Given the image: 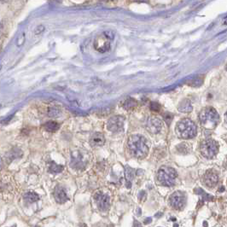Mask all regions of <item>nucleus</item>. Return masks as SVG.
Here are the masks:
<instances>
[{
    "instance_id": "f257e3e1",
    "label": "nucleus",
    "mask_w": 227,
    "mask_h": 227,
    "mask_svg": "<svg viewBox=\"0 0 227 227\" xmlns=\"http://www.w3.org/2000/svg\"><path fill=\"white\" fill-rule=\"evenodd\" d=\"M128 149L130 153L136 158L142 159L148 155L149 148L146 139L141 135H133L128 139Z\"/></svg>"
},
{
    "instance_id": "f03ea898",
    "label": "nucleus",
    "mask_w": 227,
    "mask_h": 227,
    "mask_svg": "<svg viewBox=\"0 0 227 227\" xmlns=\"http://www.w3.org/2000/svg\"><path fill=\"white\" fill-rule=\"evenodd\" d=\"M176 133L183 139H190L196 137L197 133L196 124L189 119H183L176 125Z\"/></svg>"
},
{
    "instance_id": "7ed1b4c3",
    "label": "nucleus",
    "mask_w": 227,
    "mask_h": 227,
    "mask_svg": "<svg viewBox=\"0 0 227 227\" xmlns=\"http://www.w3.org/2000/svg\"><path fill=\"white\" fill-rule=\"evenodd\" d=\"M199 119L206 129H214L219 122V115L214 108H206L200 113Z\"/></svg>"
},
{
    "instance_id": "20e7f679",
    "label": "nucleus",
    "mask_w": 227,
    "mask_h": 227,
    "mask_svg": "<svg viewBox=\"0 0 227 227\" xmlns=\"http://www.w3.org/2000/svg\"><path fill=\"white\" fill-rule=\"evenodd\" d=\"M178 176L176 170L170 167H162L158 171L157 181L162 186H174Z\"/></svg>"
},
{
    "instance_id": "39448f33",
    "label": "nucleus",
    "mask_w": 227,
    "mask_h": 227,
    "mask_svg": "<svg viewBox=\"0 0 227 227\" xmlns=\"http://www.w3.org/2000/svg\"><path fill=\"white\" fill-rule=\"evenodd\" d=\"M200 151L205 158L212 159L217 155L219 151V145L214 140L208 139L202 143V144L200 146Z\"/></svg>"
},
{
    "instance_id": "423d86ee",
    "label": "nucleus",
    "mask_w": 227,
    "mask_h": 227,
    "mask_svg": "<svg viewBox=\"0 0 227 227\" xmlns=\"http://www.w3.org/2000/svg\"><path fill=\"white\" fill-rule=\"evenodd\" d=\"M169 203L176 210H182L186 203L185 195L181 191H176L172 194L169 198Z\"/></svg>"
},
{
    "instance_id": "0eeeda50",
    "label": "nucleus",
    "mask_w": 227,
    "mask_h": 227,
    "mask_svg": "<svg viewBox=\"0 0 227 227\" xmlns=\"http://www.w3.org/2000/svg\"><path fill=\"white\" fill-rule=\"evenodd\" d=\"M125 118L120 115L111 117L107 123V128L112 133H120L123 130Z\"/></svg>"
},
{
    "instance_id": "6e6552de",
    "label": "nucleus",
    "mask_w": 227,
    "mask_h": 227,
    "mask_svg": "<svg viewBox=\"0 0 227 227\" xmlns=\"http://www.w3.org/2000/svg\"><path fill=\"white\" fill-rule=\"evenodd\" d=\"M110 40L111 39L108 38L107 36L105 35V33H103V34L98 36V38L95 39V49L98 51H99V52H101V53L106 52L110 48Z\"/></svg>"
},
{
    "instance_id": "1a4fd4ad",
    "label": "nucleus",
    "mask_w": 227,
    "mask_h": 227,
    "mask_svg": "<svg viewBox=\"0 0 227 227\" xmlns=\"http://www.w3.org/2000/svg\"><path fill=\"white\" fill-rule=\"evenodd\" d=\"M94 200L101 211H107L109 208L110 199L107 194H103L102 191H98L95 194Z\"/></svg>"
},
{
    "instance_id": "9d476101",
    "label": "nucleus",
    "mask_w": 227,
    "mask_h": 227,
    "mask_svg": "<svg viewBox=\"0 0 227 227\" xmlns=\"http://www.w3.org/2000/svg\"><path fill=\"white\" fill-rule=\"evenodd\" d=\"M146 128L152 134H156L162 128V121L157 117H149L146 122Z\"/></svg>"
},
{
    "instance_id": "9b49d317",
    "label": "nucleus",
    "mask_w": 227,
    "mask_h": 227,
    "mask_svg": "<svg viewBox=\"0 0 227 227\" xmlns=\"http://www.w3.org/2000/svg\"><path fill=\"white\" fill-rule=\"evenodd\" d=\"M85 165H86V161L82 152H74V155H72L71 166L76 169H83Z\"/></svg>"
},
{
    "instance_id": "f8f14e48",
    "label": "nucleus",
    "mask_w": 227,
    "mask_h": 227,
    "mask_svg": "<svg viewBox=\"0 0 227 227\" xmlns=\"http://www.w3.org/2000/svg\"><path fill=\"white\" fill-rule=\"evenodd\" d=\"M203 180H204V183L208 187L214 188L217 185L218 182H219V176L214 171H208L203 177Z\"/></svg>"
},
{
    "instance_id": "ddd939ff",
    "label": "nucleus",
    "mask_w": 227,
    "mask_h": 227,
    "mask_svg": "<svg viewBox=\"0 0 227 227\" xmlns=\"http://www.w3.org/2000/svg\"><path fill=\"white\" fill-rule=\"evenodd\" d=\"M54 196H55V199H56L57 202L60 203V204L65 203L68 200V197L67 196L65 190L61 186H57L56 187L55 192H54Z\"/></svg>"
},
{
    "instance_id": "4468645a",
    "label": "nucleus",
    "mask_w": 227,
    "mask_h": 227,
    "mask_svg": "<svg viewBox=\"0 0 227 227\" xmlns=\"http://www.w3.org/2000/svg\"><path fill=\"white\" fill-rule=\"evenodd\" d=\"M104 143H105V138L103 134L100 133H94L90 138V144L92 147H100L104 144Z\"/></svg>"
},
{
    "instance_id": "2eb2a0df",
    "label": "nucleus",
    "mask_w": 227,
    "mask_h": 227,
    "mask_svg": "<svg viewBox=\"0 0 227 227\" xmlns=\"http://www.w3.org/2000/svg\"><path fill=\"white\" fill-rule=\"evenodd\" d=\"M192 105L188 99H184L179 104L178 109L182 113H189L192 111Z\"/></svg>"
},
{
    "instance_id": "dca6fc26",
    "label": "nucleus",
    "mask_w": 227,
    "mask_h": 227,
    "mask_svg": "<svg viewBox=\"0 0 227 227\" xmlns=\"http://www.w3.org/2000/svg\"><path fill=\"white\" fill-rule=\"evenodd\" d=\"M24 199L26 202L33 203V202H37L39 200V196L34 191H28L24 194Z\"/></svg>"
},
{
    "instance_id": "f3484780",
    "label": "nucleus",
    "mask_w": 227,
    "mask_h": 227,
    "mask_svg": "<svg viewBox=\"0 0 227 227\" xmlns=\"http://www.w3.org/2000/svg\"><path fill=\"white\" fill-rule=\"evenodd\" d=\"M137 105H138V103L136 101L135 99H133L132 98H127L126 100L123 102V104H122V106L126 110H129V109H133V108H135L137 107Z\"/></svg>"
},
{
    "instance_id": "a211bd4d",
    "label": "nucleus",
    "mask_w": 227,
    "mask_h": 227,
    "mask_svg": "<svg viewBox=\"0 0 227 227\" xmlns=\"http://www.w3.org/2000/svg\"><path fill=\"white\" fill-rule=\"evenodd\" d=\"M60 125L56 122V121H49L44 125V128L48 132H51V133H54L57 130L59 129Z\"/></svg>"
},
{
    "instance_id": "6ab92c4d",
    "label": "nucleus",
    "mask_w": 227,
    "mask_h": 227,
    "mask_svg": "<svg viewBox=\"0 0 227 227\" xmlns=\"http://www.w3.org/2000/svg\"><path fill=\"white\" fill-rule=\"evenodd\" d=\"M63 168H64L63 166L57 164L55 162H51L50 167H49V171L51 173H53V174H57V173H61L63 170Z\"/></svg>"
},
{
    "instance_id": "aec40b11",
    "label": "nucleus",
    "mask_w": 227,
    "mask_h": 227,
    "mask_svg": "<svg viewBox=\"0 0 227 227\" xmlns=\"http://www.w3.org/2000/svg\"><path fill=\"white\" fill-rule=\"evenodd\" d=\"M196 193L197 195H200V196H202V200H205V201H212V200L214 199V196H210V195L207 194V193H206L203 189H201V188L196 189Z\"/></svg>"
},
{
    "instance_id": "412c9836",
    "label": "nucleus",
    "mask_w": 227,
    "mask_h": 227,
    "mask_svg": "<svg viewBox=\"0 0 227 227\" xmlns=\"http://www.w3.org/2000/svg\"><path fill=\"white\" fill-rule=\"evenodd\" d=\"M134 174H135V172H134L133 169L130 168V167H126V180H127L129 183L133 179V178H134Z\"/></svg>"
},
{
    "instance_id": "4be33fe9",
    "label": "nucleus",
    "mask_w": 227,
    "mask_h": 227,
    "mask_svg": "<svg viewBox=\"0 0 227 227\" xmlns=\"http://www.w3.org/2000/svg\"><path fill=\"white\" fill-rule=\"evenodd\" d=\"M49 115L51 117H57L59 115V114H60V110L57 108H50V109H49Z\"/></svg>"
},
{
    "instance_id": "5701e85b",
    "label": "nucleus",
    "mask_w": 227,
    "mask_h": 227,
    "mask_svg": "<svg viewBox=\"0 0 227 227\" xmlns=\"http://www.w3.org/2000/svg\"><path fill=\"white\" fill-rule=\"evenodd\" d=\"M160 108H161V105L156 103V102H152L151 103H150V109L153 111H159L160 110Z\"/></svg>"
},
{
    "instance_id": "b1692460",
    "label": "nucleus",
    "mask_w": 227,
    "mask_h": 227,
    "mask_svg": "<svg viewBox=\"0 0 227 227\" xmlns=\"http://www.w3.org/2000/svg\"><path fill=\"white\" fill-rule=\"evenodd\" d=\"M133 227H143V226H142V224H141V223H140L139 221H138L137 219H134V221H133Z\"/></svg>"
},
{
    "instance_id": "393cba45",
    "label": "nucleus",
    "mask_w": 227,
    "mask_h": 227,
    "mask_svg": "<svg viewBox=\"0 0 227 227\" xmlns=\"http://www.w3.org/2000/svg\"><path fill=\"white\" fill-rule=\"evenodd\" d=\"M139 198L141 200H144V199L146 198V193L144 191H141V193L139 194Z\"/></svg>"
},
{
    "instance_id": "a878e982",
    "label": "nucleus",
    "mask_w": 227,
    "mask_h": 227,
    "mask_svg": "<svg viewBox=\"0 0 227 227\" xmlns=\"http://www.w3.org/2000/svg\"><path fill=\"white\" fill-rule=\"evenodd\" d=\"M152 222V218H147V219H145V220H144V223L145 224H150Z\"/></svg>"
},
{
    "instance_id": "bb28decb",
    "label": "nucleus",
    "mask_w": 227,
    "mask_h": 227,
    "mask_svg": "<svg viewBox=\"0 0 227 227\" xmlns=\"http://www.w3.org/2000/svg\"><path fill=\"white\" fill-rule=\"evenodd\" d=\"M141 212H142L141 211V208H138V209H137V215H138L139 217V216H141V214H142Z\"/></svg>"
},
{
    "instance_id": "cd10ccee",
    "label": "nucleus",
    "mask_w": 227,
    "mask_h": 227,
    "mask_svg": "<svg viewBox=\"0 0 227 227\" xmlns=\"http://www.w3.org/2000/svg\"><path fill=\"white\" fill-rule=\"evenodd\" d=\"M3 159L0 157V170L2 169V167H3Z\"/></svg>"
},
{
    "instance_id": "c85d7f7f",
    "label": "nucleus",
    "mask_w": 227,
    "mask_h": 227,
    "mask_svg": "<svg viewBox=\"0 0 227 227\" xmlns=\"http://www.w3.org/2000/svg\"><path fill=\"white\" fill-rule=\"evenodd\" d=\"M162 215H163V214H162V213H158V214H156L155 215V218H161Z\"/></svg>"
},
{
    "instance_id": "c756f323",
    "label": "nucleus",
    "mask_w": 227,
    "mask_h": 227,
    "mask_svg": "<svg viewBox=\"0 0 227 227\" xmlns=\"http://www.w3.org/2000/svg\"><path fill=\"white\" fill-rule=\"evenodd\" d=\"M2 31H3V25H2V23L0 22V34L2 33Z\"/></svg>"
},
{
    "instance_id": "7c9ffc66",
    "label": "nucleus",
    "mask_w": 227,
    "mask_h": 227,
    "mask_svg": "<svg viewBox=\"0 0 227 227\" xmlns=\"http://www.w3.org/2000/svg\"><path fill=\"white\" fill-rule=\"evenodd\" d=\"M208 222H206V221H204V222H203V226H204V227H208Z\"/></svg>"
},
{
    "instance_id": "2f4dec72",
    "label": "nucleus",
    "mask_w": 227,
    "mask_h": 227,
    "mask_svg": "<svg viewBox=\"0 0 227 227\" xmlns=\"http://www.w3.org/2000/svg\"><path fill=\"white\" fill-rule=\"evenodd\" d=\"M224 187H221V189H219V192H222V191H224Z\"/></svg>"
},
{
    "instance_id": "473e14b6",
    "label": "nucleus",
    "mask_w": 227,
    "mask_h": 227,
    "mask_svg": "<svg viewBox=\"0 0 227 227\" xmlns=\"http://www.w3.org/2000/svg\"><path fill=\"white\" fill-rule=\"evenodd\" d=\"M170 220L171 221H176V218H171Z\"/></svg>"
},
{
    "instance_id": "72a5a7b5",
    "label": "nucleus",
    "mask_w": 227,
    "mask_h": 227,
    "mask_svg": "<svg viewBox=\"0 0 227 227\" xmlns=\"http://www.w3.org/2000/svg\"><path fill=\"white\" fill-rule=\"evenodd\" d=\"M225 121H226V123H227V112L225 113Z\"/></svg>"
},
{
    "instance_id": "f704fd0d",
    "label": "nucleus",
    "mask_w": 227,
    "mask_h": 227,
    "mask_svg": "<svg viewBox=\"0 0 227 227\" xmlns=\"http://www.w3.org/2000/svg\"><path fill=\"white\" fill-rule=\"evenodd\" d=\"M174 227H179V225H178V224H174Z\"/></svg>"
},
{
    "instance_id": "c9c22d12",
    "label": "nucleus",
    "mask_w": 227,
    "mask_h": 227,
    "mask_svg": "<svg viewBox=\"0 0 227 227\" xmlns=\"http://www.w3.org/2000/svg\"><path fill=\"white\" fill-rule=\"evenodd\" d=\"M225 68H226V70H227V64H226V66H225Z\"/></svg>"
},
{
    "instance_id": "e433bc0d",
    "label": "nucleus",
    "mask_w": 227,
    "mask_h": 227,
    "mask_svg": "<svg viewBox=\"0 0 227 227\" xmlns=\"http://www.w3.org/2000/svg\"><path fill=\"white\" fill-rule=\"evenodd\" d=\"M11 227H16V225H14V226H11Z\"/></svg>"
}]
</instances>
